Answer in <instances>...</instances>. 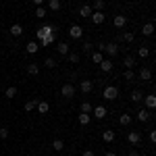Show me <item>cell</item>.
Returning <instances> with one entry per match:
<instances>
[{
	"instance_id": "cell-1",
	"label": "cell",
	"mask_w": 156,
	"mask_h": 156,
	"mask_svg": "<svg viewBox=\"0 0 156 156\" xmlns=\"http://www.w3.org/2000/svg\"><path fill=\"white\" fill-rule=\"evenodd\" d=\"M58 27L56 25H42V27H37V31H36V37H37V42L40 40H44L46 36H50L52 31H56Z\"/></svg>"
},
{
	"instance_id": "cell-2",
	"label": "cell",
	"mask_w": 156,
	"mask_h": 156,
	"mask_svg": "<svg viewBox=\"0 0 156 156\" xmlns=\"http://www.w3.org/2000/svg\"><path fill=\"white\" fill-rule=\"evenodd\" d=\"M102 98H104V100H117V98H119V87H117V85H106V87L102 90Z\"/></svg>"
},
{
	"instance_id": "cell-3",
	"label": "cell",
	"mask_w": 156,
	"mask_h": 156,
	"mask_svg": "<svg viewBox=\"0 0 156 156\" xmlns=\"http://www.w3.org/2000/svg\"><path fill=\"white\" fill-rule=\"evenodd\" d=\"M98 50H100V52H106L110 58L119 54V46H117L115 42H112V44H100V46H98Z\"/></svg>"
},
{
	"instance_id": "cell-4",
	"label": "cell",
	"mask_w": 156,
	"mask_h": 156,
	"mask_svg": "<svg viewBox=\"0 0 156 156\" xmlns=\"http://www.w3.org/2000/svg\"><path fill=\"white\" fill-rule=\"evenodd\" d=\"M75 94H77V87L73 83H65L62 87H60V96L67 98V100H71V98H75Z\"/></svg>"
},
{
	"instance_id": "cell-5",
	"label": "cell",
	"mask_w": 156,
	"mask_h": 156,
	"mask_svg": "<svg viewBox=\"0 0 156 156\" xmlns=\"http://www.w3.org/2000/svg\"><path fill=\"white\" fill-rule=\"evenodd\" d=\"M69 37L71 40H81L83 37V27L81 25H71L69 27Z\"/></svg>"
},
{
	"instance_id": "cell-6",
	"label": "cell",
	"mask_w": 156,
	"mask_h": 156,
	"mask_svg": "<svg viewBox=\"0 0 156 156\" xmlns=\"http://www.w3.org/2000/svg\"><path fill=\"white\" fill-rule=\"evenodd\" d=\"M90 19H92V23H94V25H102L104 21H106V15H104V12L94 11L92 15H90Z\"/></svg>"
},
{
	"instance_id": "cell-7",
	"label": "cell",
	"mask_w": 156,
	"mask_h": 156,
	"mask_svg": "<svg viewBox=\"0 0 156 156\" xmlns=\"http://www.w3.org/2000/svg\"><path fill=\"white\" fill-rule=\"evenodd\" d=\"M127 142H129L131 146H137L140 142H142V133L140 131H129L127 133Z\"/></svg>"
},
{
	"instance_id": "cell-8",
	"label": "cell",
	"mask_w": 156,
	"mask_h": 156,
	"mask_svg": "<svg viewBox=\"0 0 156 156\" xmlns=\"http://www.w3.org/2000/svg\"><path fill=\"white\" fill-rule=\"evenodd\" d=\"M94 117L96 119H106V115H108V108L106 106H102V104H98V106H94Z\"/></svg>"
},
{
	"instance_id": "cell-9",
	"label": "cell",
	"mask_w": 156,
	"mask_h": 156,
	"mask_svg": "<svg viewBox=\"0 0 156 156\" xmlns=\"http://www.w3.org/2000/svg\"><path fill=\"white\" fill-rule=\"evenodd\" d=\"M146 104V108L148 110H154V106H156V96L154 94H148V96H144V100H142Z\"/></svg>"
},
{
	"instance_id": "cell-10",
	"label": "cell",
	"mask_w": 156,
	"mask_h": 156,
	"mask_svg": "<svg viewBox=\"0 0 156 156\" xmlns=\"http://www.w3.org/2000/svg\"><path fill=\"white\" fill-rule=\"evenodd\" d=\"M135 119L140 121V123L150 121V110H148V108H140V110H137V115H135Z\"/></svg>"
},
{
	"instance_id": "cell-11",
	"label": "cell",
	"mask_w": 156,
	"mask_h": 156,
	"mask_svg": "<svg viewBox=\"0 0 156 156\" xmlns=\"http://www.w3.org/2000/svg\"><path fill=\"white\" fill-rule=\"evenodd\" d=\"M79 90H81L83 94H90V92L94 90V81H92V79H83V81L79 83Z\"/></svg>"
},
{
	"instance_id": "cell-12",
	"label": "cell",
	"mask_w": 156,
	"mask_h": 156,
	"mask_svg": "<svg viewBox=\"0 0 156 156\" xmlns=\"http://www.w3.org/2000/svg\"><path fill=\"white\" fill-rule=\"evenodd\" d=\"M37 44H40V46H48V44H56V31H52L50 36H46L44 40H40Z\"/></svg>"
},
{
	"instance_id": "cell-13",
	"label": "cell",
	"mask_w": 156,
	"mask_h": 156,
	"mask_svg": "<svg viewBox=\"0 0 156 156\" xmlns=\"http://www.w3.org/2000/svg\"><path fill=\"white\" fill-rule=\"evenodd\" d=\"M119 123L123 125V127H129V125L133 123V117L129 115V112H123V115L119 117Z\"/></svg>"
},
{
	"instance_id": "cell-14",
	"label": "cell",
	"mask_w": 156,
	"mask_h": 156,
	"mask_svg": "<svg viewBox=\"0 0 156 156\" xmlns=\"http://www.w3.org/2000/svg\"><path fill=\"white\" fill-rule=\"evenodd\" d=\"M112 23H115V27H119V29H123V27L127 25V17H125V15H117V17L112 19Z\"/></svg>"
},
{
	"instance_id": "cell-15",
	"label": "cell",
	"mask_w": 156,
	"mask_h": 156,
	"mask_svg": "<svg viewBox=\"0 0 156 156\" xmlns=\"http://www.w3.org/2000/svg\"><path fill=\"white\" fill-rule=\"evenodd\" d=\"M36 110L37 112H42V115H46L50 110V104L46 102V100H37V106H36Z\"/></svg>"
},
{
	"instance_id": "cell-16",
	"label": "cell",
	"mask_w": 156,
	"mask_h": 156,
	"mask_svg": "<svg viewBox=\"0 0 156 156\" xmlns=\"http://www.w3.org/2000/svg\"><path fill=\"white\" fill-rule=\"evenodd\" d=\"M56 50H58V54H60V56H67V54L71 52V50H69V44H67V42H58V44H56Z\"/></svg>"
},
{
	"instance_id": "cell-17",
	"label": "cell",
	"mask_w": 156,
	"mask_h": 156,
	"mask_svg": "<svg viewBox=\"0 0 156 156\" xmlns=\"http://www.w3.org/2000/svg\"><path fill=\"white\" fill-rule=\"evenodd\" d=\"M115 137H117V133L112 131V129H106V131L102 133V140H104L106 144H112V142H115Z\"/></svg>"
},
{
	"instance_id": "cell-18",
	"label": "cell",
	"mask_w": 156,
	"mask_h": 156,
	"mask_svg": "<svg viewBox=\"0 0 156 156\" xmlns=\"http://www.w3.org/2000/svg\"><path fill=\"white\" fill-rule=\"evenodd\" d=\"M92 6H90V4H83V6H81V9H79V17H81V19H90V15H92Z\"/></svg>"
},
{
	"instance_id": "cell-19",
	"label": "cell",
	"mask_w": 156,
	"mask_h": 156,
	"mask_svg": "<svg viewBox=\"0 0 156 156\" xmlns=\"http://www.w3.org/2000/svg\"><path fill=\"white\" fill-rule=\"evenodd\" d=\"M21 34H23V25H21V23H12L11 25V36L19 37Z\"/></svg>"
},
{
	"instance_id": "cell-20",
	"label": "cell",
	"mask_w": 156,
	"mask_h": 156,
	"mask_svg": "<svg viewBox=\"0 0 156 156\" xmlns=\"http://www.w3.org/2000/svg\"><path fill=\"white\" fill-rule=\"evenodd\" d=\"M25 50H27V54H36L37 50H40V44H37L36 40H34V42H27V46H25Z\"/></svg>"
},
{
	"instance_id": "cell-21",
	"label": "cell",
	"mask_w": 156,
	"mask_h": 156,
	"mask_svg": "<svg viewBox=\"0 0 156 156\" xmlns=\"http://www.w3.org/2000/svg\"><path fill=\"white\" fill-rule=\"evenodd\" d=\"M100 69H102V73H110V71H112V60L104 58L102 62H100Z\"/></svg>"
},
{
	"instance_id": "cell-22",
	"label": "cell",
	"mask_w": 156,
	"mask_h": 156,
	"mask_svg": "<svg viewBox=\"0 0 156 156\" xmlns=\"http://www.w3.org/2000/svg\"><path fill=\"white\" fill-rule=\"evenodd\" d=\"M142 100H144V94H142L140 90H133V92H131V102H135V104H142Z\"/></svg>"
},
{
	"instance_id": "cell-23",
	"label": "cell",
	"mask_w": 156,
	"mask_h": 156,
	"mask_svg": "<svg viewBox=\"0 0 156 156\" xmlns=\"http://www.w3.org/2000/svg\"><path fill=\"white\" fill-rule=\"evenodd\" d=\"M142 34L150 37L152 34H154V23H152V21H150V23H144V27H142Z\"/></svg>"
},
{
	"instance_id": "cell-24",
	"label": "cell",
	"mask_w": 156,
	"mask_h": 156,
	"mask_svg": "<svg viewBox=\"0 0 156 156\" xmlns=\"http://www.w3.org/2000/svg\"><path fill=\"white\" fill-rule=\"evenodd\" d=\"M140 79L150 81V79H152V71H150V69H146V67H142V69H140Z\"/></svg>"
},
{
	"instance_id": "cell-25",
	"label": "cell",
	"mask_w": 156,
	"mask_h": 156,
	"mask_svg": "<svg viewBox=\"0 0 156 156\" xmlns=\"http://www.w3.org/2000/svg\"><path fill=\"white\" fill-rule=\"evenodd\" d=\"M77 121H79V125H87V123L92 121V115H87V112H79V115H77Z\"/></svg>"
},
{
	"instance_id": "cell-26",
	"label": "cell",
	"mask_w": 156,
	"mask_h": 156,
	"mask_svg": "<svg viewBox=\"0 0 156 156\" xmlns=\"http://www.w3.org/2000/svg\"><path fill=\"white\" fill-rule=\"evenodd\" d=\"M37 73H40V67H37L36 62H29V65H27V75H31V77H36Z\"/></svg>"
},
{
	"instance_id": "cell-27",
	"label": "cell",
	"mask_w": 156,
	"mask_h": 156,
	"mask_svg": "<svg viewBox=\"0 0 156 156\" xmlns=\"http://www.w3.org/2000/svg\"><path fill=\"white\" fill-rule=\"evenodd\" d=\"M137 56H140V58H148V56H150V48H148V46H140V48H137Z\"/></svg>"
},
{
	"instance_id": "cell-28",
	"label": "cell",
	"mask_w": 156,
	"mask_h": 156,
	"mask_svg": "<svg viewBox=\"0 0 156 156\" xmlns=\"http://www.w3.org/2000/svg\"><path fill=\"white\" fill-rule=\"evenodd\" d=\"M102 60H104V54H102L100 50H94V52H92V62H98V65H100Z\"/></svg>"
},
{
	"instance_id": "cell-29",
	"label": "cell",
	"mask_w": 156,
	"mask_h": 156,
	"mask_svg": "<svg viewBox=\"0 0 156 156\" xmlns=\"http://www.w3.org/2000/svg\"><path fill=\"white\" fill-rule=\"evenodd\" d=\"M92 11H98V12H102V9H104V0H94L92 4Z\"/></svg>"
},
{
	"instance_id": "cell-30",
	"label": "cell",
	"mask_w": 156,
	"mask_h": 156,
	"mask_svg": "<svg viewBox=\"0 0 156 156\" xmlns=\"http://www.w3.org/2000/svg\"><path fill=\"white\" fill-rule=\"evenodd\" d=\"M36 106H37V100L34 98V100H29V102H25V112H31V110H36Z\"/></svg>"
},
{
	"instance_id": "cell-31",
	"label": "cell",
	"mask_w": 156,
	"mask_h": 156,
	"mask_svg": "<svg viewBox=\"0 0 156 156\" xmlns=\"http://www.w3.org/2000/svg\"><path fill=\"white\" fill-rule=\"evenodd\" d=\"M60 6H62V4H60V0H48V9L50 11H60Z\"/></svg>"
},
{
	"instance_id": "cell-32",
	"label": "cell",
	"mask_w": 156,
	"mask_h": 156,
	"mask_svg": "<svg viewBox=\"0 0 156 156\" xmlns=\"http://www.w3.org/2000/svg\"><path fill=\"white\" fill-rule=\"evenodd\" d=\"M123 65H125V69H133V65H135V58H133L131 54H127L125 60H123Z\"/></svg>"
},
{
	"instance_id": "cell-33",
	"label": "cell",
	"mask_w": 156,
	"mask_h": 156,
	"mask_svg": "<svg viewBox=\"0 0 156 156\" xmlns=\"http://www.w3.org/2000/svg\"><path fill=\"white\" fill-rule=\"evenodd\" d=\"M4 96L9 98V100H12V98L17 96V87H15V85H9V87H6V92H4Z\"/></svg>"
},
{
	"instance_id": "cell-34",
	"label": "cell",
	"mask_w": 156,
	"mask_h": 156,
	"mask_svg": "<svg viewBox=\"0 0 156 156\" xmlns=\"http://www.w3.org/2000/svg\"><path fill=\"white\" fill-rule=\"evenodd\" d=\"M79 110H81V112H87V115H92V110H94V104H90V102H81Z\"/></svg>"
},
{
	"instance_id": "cell-35",
	"label": "cell",
	"mask_w": 156,
	"mask_h": 156,
	"mask_svg": "<svg viewBox=\"0 0 156 156\" xmlns=\"http://www.w3.org/2000/svg\"><path fill=\"white\" fill-rule=\"evenodd\" d=\"M67 60L73 62V65H77V62H79V54H77V52H69V54H67Z\"/></svg>"
},
{
	"instance_id": "cell-36",
	"label": "cell",
	"mask_w": 156,
	"mask_h": 156,
	"mask_svg": "<svg viewBox=\"0 0 156 156\" xmlns=\"http://www.w3.org/2000/svg\"><path fill=\"white\" fill-rule=\"evenodd\" d=\"M62 148H65V142H62V140H54V142H52V150H56V152H60Z\"/></svg>"
},
{
	"instance_id": "cell-37",
	"label": "cell",
	"mask_w": 156,
	"mask_h": 156,
	"mask_svg": "<svg viewBox=\"0 0 156 156\" xmlns=\"http://www.w3.org/2000/svg\"><path fill=\"white\" fill-rule=\"evenodd\" d=\"M123 79H125V81H133V79H135V73H133L131 69H125V75H123Z\"/></svg>"
},
{
	"instance_id": "cell-38",
	"label": "cell",
	"mask_w": 156,
	"mask_h": 156,
	"mask_svg": "<svg viewBox=\"0 0 156 156\" xmlns=\"http://www.w3.org/2000/svg\"><path fill=\"white\" fill-rule=\"evenodd\" d=\"M46 15H48V11H46L44 6H37V9H36V17H37V19H44Z\"/></svg>"
},
{
	"instance_id": "cell-39",
	"label": "cell",
	"mask_w": 156,
	"mask_h": 156,
	"mask_svg": "<svg viewBox=\"0 0 156 156\" xmlns=\"http://www.w3.org/2000/svg\"><path fill=\"white\" fill-rule=\"evenodd\" d=\"M44 65H46V67H48V69H54V67H56V65H58V62H56V60L52 58V56H48V58L44 60Z\"/></svg>"
},
{
	"instance_id": "cell-40",
	"label": "cell",
	"mask_w": 156,
	"mask_h": 156,
	"mask_svg": "<svg viewBox=\"0 0 156 156\" xmlns=\"http://www.w3.org/2000/svg\"><path fill=\"white\" fill-rule=\"evenodd\" d=\"M83 52L92 54V52H94V44H92V42H83Z\"/></svg>"
},
{
	"instance_id": "cell-41",
	"label": "cell",
	"mask_w": 156,
	"mask_h": 156,
	"mask_svg": "<svg viewBox=\"0 0 156 156\" xmlns=\"http://www.w3.org/2000/svg\"><path fill=\"white\" fill-rule=\"evenodd\" d=\"M133 37H135V36H133L131 31H125V34H123V40H125L127 44H131V42H133Z\"/></svg>"
},
{
	"instance_id": "cell-42",
	"label": "cell",
	"mask_w": 156,
	"mask_h": 156,
	"mask_svg": "<svg viewBox=\"0 0 156 156\" xmlns=\"http://www.w3.org/2000/svg\"><path fill=\"white\" fill-rule=\"evenodd\" d=\"M9 137V129L6 127H0V140H6Z\"/></svg>"
},
{
	"instance_id": "cell-43",
	"label": "cell",
	"mask_w": 156,
	"mask_h": 156,
	"mask_svg": "<svg viewBox=\"0 0 156 156\" xmlns=\"http://www.w3.org/2000/svg\"><path fill=\"white\" fill-rule=\"evenodd\" d=\"M150 142H152V144H156V131H154V129L150 131Z\"/></svg>"
},
{
	"instance_id": "cell-44",
	"label": "cell",
	"mask_w": 156,
	"mask_h": 156,
	"mask_svg": "<svg viewBox=\"0 0 156 156\" xmlns=\"http://www.w3.org/2000/svg\"><path fill=\"white\" fill-rule=\"evenodd\" d=\"M34 4L36 6H44V0H34Z\"/></svg>"
},
{
	"instance_id": "cell-45",
	"label": "cell",
	"mask_w": 156,
	"mask_h": 156,
	"mask_svg": "<svg viewBox=\"0 0 156 156\" xmlns=\"http://www.w3.org/2000/svg\"><path fill=\"white\" fill-rule=\"evenodd\" d=\"M83 156H94V150H85Z\"/></svg>"
},
{
	"instance_id": "cell-46",
	"label": "cell",
	"mask_w": 156,
	"mask_h": 156,
	"mask_svg": "<svg viewBox=\"0 0 156 156\" xmlns=\"http://www.w3.org/2000/svg\"><path fill=\"white\" fill-rule=\"evenodd\" d=\"M127 156H140V154H137V150H131V152H129Z\"/></svg>"
},
{
	"instance_id": "cell-47",
	"label": "cell",
	"mask_w": 156,
	"mask_h": 156,
	"mask_svg": "<svg viewBox=\"0 0 156 156\" xmlns=\"http://www.w3.org/2000/svg\"><path fill=\"white\" fill-rule=\"evenodd\" d=\"M104 156H117V154H115V152H110V150H108V152H106V154H104Z\"/></svg>"
}]
</instances>
